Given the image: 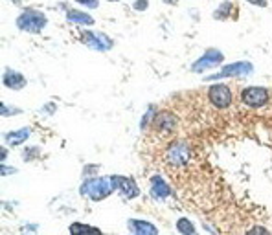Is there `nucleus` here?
I'll list each match as a JSON object with an SVG mask.
<instances>
[{
    "label": "nucleus",
    "instance_id": "nucleus-1",
    "mask_svg": "<svg viewBox=\"0 0 272 235\" xmlns=\"http://www.w3.org/2000/svg\"><path fill=\"white\" fill-rule=\"evenodd\" d=\"M79 191L85 198H90L94 202H102L114 193V186H112L111 176H88L83 180Z\"/></svg>",
    "mask_w": 272,
    "mask_h": 235
},
{
    "label": "nucleus",
    "instance_id": "nucleus-2",
    "mask_svg": "<svg viewBox=\"0 0 272 235\" xmlns=\"http://www.w3.org/2000/svg\"><path fill=\"white\" fill-rule=\"evenodd\" d=\"M48 24V17L35 8H26L17 17V28L24 33H41Z\"/></svg>",
    "mask_w": 272,
    "mask_h": 235
},
{
    "label": "nucleus",
    "instance_id": "nucleus-3",
    "mask_svg": "<svg viewBox=\"0 0 272 235\" xmlns=\"http://www.w3.org/2000/svg\"><path fill=\"white\" fill-rule=\"evenodd\" d=\"M165 162L171 167H184L192 160V147L184 140H176L165 149Z\"/></svg>",
    "mask_w": 272,
    "mask_h": 235
},
{
    "label": "nucleus",
    "instance_id": "nucleus-4",
    "mask_svg": "<svg viewBox=\"0 0 272 235\" xmlns=\"http://www.w3.org/2000/svg\"><path fill=\"white\" fill-rule=\"evenodd\" d=\"M79 41L85 44L86 48L96 50V52H109L114 48V41L109 37L107 33L92 32V30H83L79 33Z\"/></svg>",
    "mask_w": 272,
    "mask_h": 235
},
{
    "label": "nucleus",
    "instance_id": "nucleus-5",
    "mask_svg": "<svg viewBox=\"0 0 272 235\" xmlns=\"http://www.w3.org/2000/svg\"><path fill=\"white\" fill-rule=\"evenodd\" d=\"M232 99H234L232 90L224 83H215L208 88V101L219 110H226L232 105Z\"/></svg>",
    "mask_w": 272,
    "mask_h": 235
},
{
    "label": "nucleus",
    "instance_id": "nucleus-6",
    "mask_svg": "<svg viewBox=\"0 0 272 235\" xmlns=\"http://www.w3.org/2000/svg\"><path fill=\"white\" fill-rule=\"evenodd\" d=\"M252 72H254V64L248 63V61H237V63H230L226 66H223L217 74L208 75L206 79L215 81L223 79V77H243V75H250Z\"/></svg>",
    "mask_w": 272,
    "mask_h": 235
},
{
    "label": "nucleus",
    "instance_id": "nucleus-7",
    "mask_svg": "<svg viewBox=\"0 0 272 235\" xmlns=\"http://www.w3.org/2000/svg\"><path fill=\"white\" fill-rule=\"evenodd\" d=\"M112 186H114V191H118L125 200H133L140 195V187L136 184L134 178L131 176H123V175H112L111 176Z\"/></svg>",
    "mask_w": 272,
    "mask_h": 235
},
{
    "label": "nucleus",
    "instance_id": "nucleus-8",
    "mask_svg": "<svg viewBox=\"0 0 272 235\" xmlns=\"http://www.w3.org/2000/svg\"><path fill=\"white\" fill-rule=\"evenodd\" d=\"M241 101L250 108L265 107L268 103V90L265 86H246L241 92Z\"/></svg>",
    "mask_w": 272,
    "mask_h": 235
},
{
    "label": "nucleus",
    "instance_id": "nucleus-9",
    "mask_svg": "<svg viewBox=\"0 0 272 235\" xmlns=\"http://www.w3.org/2000/svg\"><path fill=\"white\" fill-rule=\"evenodd\" d=\"M151 129H153V133L160 134V136H169L176 129V116L171 110H160V112H156Z\"/></svg>",
    "mask_w": 272,
    "mask_h": 235
},
{
    "label": "nucleus",
    "instance_id": "nucleus-10",
    "mask_svg": "<svg viewBox=\"0 0 272 235\" xmlns=\"http://www.w3.org/2000/svg\"><path fill=\"white\" fill-rule=\"evenodd\" d=\"M223 61H224L223 52H219V50L215 48H208L192 64V72H206V70L215 68L219 64H223Z\"/></svg>",
    "mask_w": 272,
    "mask_h": 235
},
{
    "label": "nucleus",
    "instance_id": "nucleus-11",
    "mask_svg": "<svg viewBox=\"0 0 272 235\" xmlns=\"http://www.w3.org/2000/svg\"><path fill=\"white\" fill-rule=\"evenodd\" d=\"M149 195L151 198H155L156 202H164L171 197V187L169 184L162 178L160 175L151 176L149 180Z\"/></svg>",
    "mask_w": 272,
    "mask_h": 235
},
{
    "label": "nucleus",
    "instance_id": "nucleus-12",
    "mask_svg": "<svg viewBox=\"0 0 272 235\" xmlns=\"http://www.w3.org/2000/svg\"><path fill=\"white\" fill-rule=\"evenodd\" d=\"M2 83H4V86H6V88H10V90H22V88L28 85L26 77H24L21 72H17V70L10 68V66H6V68H4Z\"/></svg>",
    "mask_w": 272,
    "mask_h": 235
},
{
    "label": "nucleus",
    "instance_id": "nucleus-13",
    "mask_svg": "<svg viewBox=\"0 0 272 235\" xmlns=\"http://www.w3.org/2000/svg\"><path fill=\"white\" fill-rule=\"evenodd\" d=\"M127 228L131 233L134 235H156L158 233V228L155 224H151L147 220H142V219H129L127 220Z\"/></svg>",
    "mask_w": 272,
    "mask_h": 235
},
{
    "label": "nucleus",
    "instance_id": "nucleus-14",
    "mask_svg": "<svg viewBox=\"0 0 272 235\" xmlns=\"http://www.w3.org/2000/svg\"><path fill=\"white\" fill-rule=\"evenodd\" d=\"M30 136H32V127H22V129H17V131L6 133L4 142H6V145H10V147H17V145L24 144Z\"/></svg>",
    "mask_w": 272,
    "mask_h": 235
},
{
    "label": "nucleus",
    "instance_id": "nucleus-15",
    "mask_svg": "<svg viewBox=\"0 0 272 235\" xmlns=\"http://www.w3.org/2000/svg\"><path fill=\"white\" fill-rule=\"evenodd\" d=\"M66 21L70 24H75V26H92L94 17L79 10H66Z\"/></svg>",
    "mask_w": 272,
    "mask_h": 235
},
{
    "label": "nucleus",
    "instance_id": "nucleus-16",
    "mask_svg": "<svg viewBox=\"0 0 272 235\" xmlns=\"http://www.w3.org/2000/svg\"><path fill=\"white\" fill-rule=\"evenodd\" d=\"M235 11H237V8L234 6V2L224 0L223 4L214 11V19L215 21H226V19H232L235 15Z\"/></svg>",
    "mask_w": 272,
    "mask_h": 235
},
{
    "label": "nucleus",
    "instance_id": "nucleus-17",
    "mask_svg": "<svg viewBox=\"0 0 272 235\" xmlns=\"http://www.w3.org/2000/svg\"><path fill=\"white\" fill-rule=\"evenodd\" d=\"M175 228H176V231H178V233H182V235H193L195 231H197L192 220L186 219V217H182V219L176 220Z\"/></svg>",
    "mask_w": 272,
    "mask_h": 235
},
{
    "label": "nucleus",
    "instance_id": "nucleus-18",
    "mask_svg": "<svg viewBox=\"0 0 272 235\" xmlns=\"http://www.w3.org/2000/svg\"><path fill=\"white\" fill-rule=\"evenodd\" d=\"M70 233H81V231H96L100 233V228L96 226H90V224H81V222H74V224H70Z\"/></svg>",
    "mask_w": 272,
    "mask_h": 235
},
{
    "label": "nucleus",
    "instance_id": "nucleus-19",
    "mask_svg": "<svg viewBox=\"0 0 272 235\" xmlns=\"http://www.w3.org/2000/svg\"><path fill=\"white\" fill-rule=\"evenodd\" d=\"M41 156V149H39L37 145H33V147H26V149L22 151V158L24 162H33L35 158Z\"/></svg>",
    "mask_w": 272,
    "mask_h": 235
},
{
    "label": "nucleus",
    "instance_id": "nucleus-20",
    "mask_svg": "<svg viewBox=\"0 0 272 235\" xmlns=\"http://www.w3.org/2000/svg\"><path fill=\"white\" fill-rule=\"evenodd\" d=\"M156 112H155V107H151L147 112L144 114V120H142V123H140V127H142V131H145V127H149V125H153V120H155Z\"/></svg>",
    "mask_w": 272,
    "mask_h": 235
},
{
    "label": "nucleus",
    "instance_id": "nucleus-21",
    "mask_svg": "<svg viewBox=\"0 0 272 235\" xmlns=\"http://www.w3.org/2000/svg\"><path fill=\"white\" fill-rule=\"evenodd\" d=\"M21 112H22L21 108H10L8 103H2V105H0V114H2V118H8L10 114H21Z\"/></svg>",
    "mask_w": 272,
    "mask_h": 235
},
{
    "label": "nucleus",
    "instance_id": "nucleus-22",
    "mask_svg": "<svg viewBox=\"0 0 272 235\" xmlns=\"http://www.w3.org/2000/svg\"><path fill=\"white\" fill-rule=\"evenodd\" d=\"M74 2L85 6V8H88V10H96L98 6H100V0H74Z\"/></svg>",
    "mask_w": 272,
    "mask_h": 235
},
{
    "label": "nucleus",
    "instance_id": "nucleus-23",
    "mask_svg": "<svg viewBox=\"0 0 272 235\" xmlns=\"http://www.w3.org/2000/svg\"><path fill=\"white\" fill-rule=\"evenodd\" d=\"M149 8V2L147 0H136L133 4V10H136V11H145Z\"/></svg>",
    "mask_w": 272,
    "mask_h": 235
},
{
    "label": "nucleus",
    "instance_id": "nucleus-24",
    "mask_svg": "<svg viewBox=\"0 0 272 235\" xmlns=\"http://www.w3.org/2000/svg\"><path fill=\"white\" fill-rule=\"evenodd\" d=\"M13 173H17L15 167H8V166H6V162H2V164H0V175H2V176L13 175Z\"/></svg>",
    "mask_w": 272,
    "mask_h": 235
},
{
    "label": "nucleus",
    "instance_id": "nucleus-25",
    "mask_svg": "<svg viewBox=\"0 0 272 235\" xmlns=\"http://www.w3.org/2000/svg\"><path fill=\"white\" fill-rule=\"evenodd\" d=\"M96 171H100V166H86L85 169H83V176H85V178L94 176V173Z\"/></svg>",
    "mask_w": 272,
    "mask_h": 235
},
{
    "label": "nucleus",
    "instance_id": "nucleus-26",
    "mask_svg": "<svg viewBox=\"0 0 272 235\" xmlns=\"http://www.w3.org/2000/svg\"><path fill=\"white\" fill-rule=\"evenodd\" d=\"M41 112H43L44 116H52V114L55 112V105H54V103H48L46 107L41 108Z\"/></svg>",
    "mask_w": 272,
    "mask_h": 235
},
{
    "label": "nucleus",
    "instance_id": "nucleus-27",
    "mask_svg": "<svg viewBox=\"0 0 272 235\" xmlns=\"http://www.w3.org/2000/svg\"><path fill=\"white\" fill-rule=\"evenodd\" d=\"M246 2L252 6H256V8H267V4H268V0H246Z\"/></svg>",
    "mask_w": 272,
    "mask_h": 235
},
{
    "label": "nucleus",
    "instance_id": "nucleus-28",
    "mask_svg": "<svg viewBox=\"0 0 272 235\" xmlns=\"http://www.w3.org/2000/svg\"><path fill=\"white\" fill-rule=\"evenodd\" d=\"M6 158H8V149L4 147V149H2V160L0 162H6Z\"/></svg>",
    "mask_w": 272,
    "mask_h": 235
},
{
    "label": "nucleus",
    "instance_id": "nucleus-29",
    "mask_svg": "<svg viewBox=\"0 0 272 235\" xmlns=\"http://www.w3.org/2000/svg\"><path fill=\"white\" fill-rule=\"evenodd\" d=\"M11 4H15V6H21L22 4V0H10Z\"/></svg>",
    "mask_w": 272,
    "mask_h": 235
},
{
    "label": "nucleus",
    "instance_id": "nucleus-30",
    "mask_svg": "<svg viewBox=\"0 0 272 235\" xmlns=\"http://www.w3.org/2000/svg\"><path fill=\"white\" fill-rule=\"evenodd\" d=\"M165 4H176V0H164Z\"/></svg>",
    "mask_w": 272,
    "mask_h": 235
},
{
    "label": "nucleus",
    "instance_id": "nucleus-31",
    "mask_svg": "<svg viewBox=\"0 0 272 235\" xmlns=\"http://www.w3.org/2000/svg\"><path fill=\"white\" fill-rule=\"evenodd\" d=\"M107 2H118V0H107Z\"/></svg>",
    "mask_w": 272,
    "mask_h": 235
}]
</instances>
